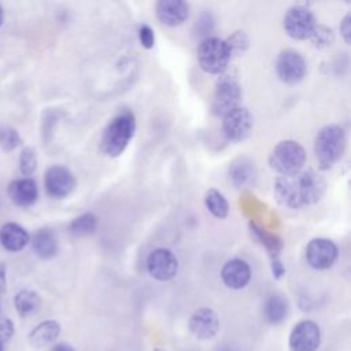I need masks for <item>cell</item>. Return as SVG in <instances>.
<instances>
[{
	"instance_id": "6da1fadb",
	"label": "cell",
	"mask_w": 351,
	"mask_h": 351,
	"mask_svg": "<svg viewBox=\"0 0 351 351\" xmlns=\"http://www.w3.org/2000/svg\"><path fill=\"white\" fill-rule=\"evenodd\" d=\"M326 182L322 176L314 170L299 171L291 176H281L274 182L276 200L289 208L317 203L325 193Z\"/></svg>"
},
{
	"instance_id": "7a4b0ae2",
	"label": "cell",
	"mask_w": 351,
	"mask_h": 351,
	"mask_svg": "<svg viewBox=\"0 0 351 351\" xmlns=\"http://www.w3.org/2000/svg\"><path fill=\"white\" fill-rule=\"evenodd\" d=\"M134 130V115L130 111H123L118 114L106 126L100 140V149L107 156H119L132 140Z\"/></svg>"
},
{
	"instance_id": "3957f363",
	"label": "cell",
	"mask_w": 351,
	"mask_h": 351,
	"mask_svg": "<svg viewBox=\"0 0 351 351\" xmlns=\"http://www.w3.org/2000/svg\"><path fill=\"white\" fill-rule=\"evenodd\" d=\"M346 148L344 130L337 125L324 126L315 136L314 152L321 169H330L343 155Z\"/></svg>"
},
{
	"instance_id": "277c9868",
	"label": "cell",
	"mask_w": 351,
	"mask_h": 351,
	"mask_svg": "<svg viewBox=\"0 0 351 351\" xmlns=\"http://www.w3.org/2000/svg\"><path fill=\"white\" fill-rule=\"evenodd\" d=\"M304 162V148L295 140L280 141L269 156L270 167L281 176H291L302 171Z\"/></svg>"
},
{
	"instance_id": "5b68a950",
	"label": "cell",
	"mask_w": 351,
	"mask_h": 351,
	"mask_svg": "<svg viewBox=\"0 0 351 351\" xmlns=\"http://www.w3.org/2000/svg\"><path fill=\"white\" fill-rule=\"evenodd\" d=\"M230 60V53L223 40L218 37H206L197 48V62L203 71L208 74H221Z\"/></svg>"
},
{
	"instance_id": "8992f818",
	"label": "cell",
	"mask_w": 351,
	"mask_h": 351,
	"mask_svg": "<svg viewBox=\"0 0 351 351\" xmlns=\"http://www.w3.org/2000/svg\"><path fill=\"white\" fill-rule=\"evenodd\" d=\"M241 89L237 80L232 75H222L215 84L213 97V112L217 117H225L239 107Z\"/></svg>"
},
{
	"instance_id": "52a82bcc",
	"label": "cell",
	"mask_w": 351,
	"mask_h": 351,
	"mask_svg": "<svg viewBox=\"0 0 351 351\" xmlns=\"http://www.w3.org/2000/svg\"><path fill=\"white\" fill-rule=\"evenodd\" d=\"M284 30L295 40L310 38L317 22L314 14L304 5L291 7L284 16Z\"/></svg>"
},
{
	"instance_id": "ba28073f",
	"label": "cell",
	"mask_w": 351,
	"mask_h": 351,
	"mask_svg": "<svg viewBox=\"0 0 351 351\" xmlns=\"http://www.w3.org/2000/svg\"><path fill=\"white\" fill-rule=\"evenodd\" d=\"M276 71L282 82L295 85L306 75L307 63L299 52L293 49H285L277 56Z\"/></svg>"
},
{
	"instance_id": "9c48e42d",
	"label": "cell",
	"mask_w": 351,
	"mask_h": 351,
	"mask_svg": "<svg viewBox=\"0 0 351 351\" xmlns=\"http://www.w3.org/2000/svg\"><path fill=\"white\" fill-rule=\"evenodd\" d=\"M321 344V329L311 319L298 322L289 335L292 351H317Z\"/></svg>"
},
{
	"instance_id": "30bf717a",
	"label": "cell",
	"mask_w": 351,
	"mask_h": 351,
	"mask_svg": "<svg viewBox=\"0 0 351 351\" xmlns=\"http://www.w3.org/2000/svg\"><path fill=\"white\" fill-rule=\"evenodd\" d=\"M147 270L158 281H169L178 271V261L167 248H156L147 258Z\"/></svg>"
},
{
	"instance_id": "8fae6325",
	"label": "cell",
	"mask_w": 351,
	"mask_h": 351,
	"mask_svg": "<svg viewBox=\"0 0 351 351\" xmlns=\"http://www.w3.org/2000/svg\"><path fill=\"white\" fill-rule=\"evenodd\" d=\"M252 115L244 107H237L223 117L222 130L228 140L239 143L245 140L252 130Z\"/></svg>"
},
{
	"instance_id": "7c38bea8",
	"label": "cell",
	"mask_w": 351,
	"mask_h": 351,
	"mask_svg": "<svg viewBox=\"0 0 351 351\" xmlns=\"http://www.w3.org/2000/svg\"><path fill=\"white\" fill-rule=\"evenodd\" d=\"M337 258L336 244L324 237L313 239L306 247L307 263L317 270H324L330 267Z\"/></svg>"
},
{
	"instance_id": "4fadbf2b",
	"label": "cell",
	"mask_w": 351,
	"mask_h": 351,
	"mask_svg": "<svg viewBox=\"0 0 351 351\" xmlns=\"http://www.w3.org/2000/svg\"><path fill=\"white\" fill-rule=\"evenodd\" d=\"M44 184L45 191L51 197L63 199L73 192L75 180L69 169L63 166H52L45 173Z\"/></svg>"
},
{
	"instance_id": "5bb4252c",
	"label": "cell",
	"mask_w": 351,
	"mask_h": 351,
	"mask_svg": "<svg viewBox=\"0 0 351 351\" xmlns=\"http://www.w3.org/2000/svg\"><path fill=\"white\" fill-rule=\"evenodd\" d=\"M189 330L199 340H210L219 330V318L213 308H197L189 318Z\"/></svg>"
},
{
	"instance_id": "9a60e30c",
	"label": "cell",
	"mask_w": 351,
	"mask_h": 351,
	"mask_svg": "<svg viewBox=\"0 0 351 351\" xmlns=\"http://www.w3.org/2000/svg\"><path fill=\"white\" fill-rule=\"evenodd\" d=\"M221 278L228 288L241 289L251 280V267L243 259H230L222 266Z\"/></svg>"
},
{
	"instance_id": "2e32d148",
	"label": "cell",
	"mask_w": 351,
	"mask_h": 351,
	"mask_svg": "<svg viewBox=\"0 0 351 351\" xmlns=\"http://www.w3.org/2000/svg\"><path fill=\"white\" fill-rule=\"evenodd\" d=\"M189 14L188 3L182 0H160L156 3V16L166 26H178Z\"/></svg>"
},
{
	"instance_id": "e0dca14e",
	"label": "cell",
	"mask_w": 351,
	"mask_h": 351,
	"mask_svg": "<svg viewBox=\"0 0 351 351\" xmlns=\"http://www.w3.org/2000/svg\"><path fill=\"white\" fill-rule=\"evenodd\" d=\"M8 196L16 206L29 207L34 204L38 197L37 184L30 177L14 180L8 185Z\"/></svg>"
},
{
	"instance_id": "ac0fdd59",
	"label": "cell",
	"mask_w": 351,
	"mask_h": 351,
	"mask_svg": "<svg viewBox=\"0 0 351 351\" xmlns=\"http://www.w3.org/2000/svg\"><path fill=\"white\" fill-rule=\"evenodd\" d=\"M29 240L30 237L26 229L15 222L4 223L0 228V244L7 251L18 252L27 245Z\"/></svg>"
},
{
	"instance_id": "d6986e66",
	"label": "cell",
	"mask_w": 351,
	"mask_h": 351,
	"mask_svg": "<svg viewBox=\"0 0 351 351\" xmlns=\"http://www.w3.org/2000/svg\"><path fill=\"white\" fill-rule=\"evenodd\" d=\"M60 335V325L55 319H47L36 325L29 333V343L33 347L41 348L52 344Z\"/></svg>"
},
{
	"instance_id": "ffe728a7",
	"label": "cell",
	"mask_w": 351,
	"mask_h": 351,
	"mask_svg": "<svg viewBox=\"0 0 351 351\" xmlns=\"http://www.w3.org/2000/svg\"><path fill=\"white\" fill-rule=\"evenodd\" d=\"M255 177L256 173L254 163L247 158H239L234 162H232L229 167V178L236 188L251 186L255 181Z\"/></svg>"
},
{
	"instance_id": "44dd1931",
	"label": "cell",
	"mask_w": 351,
	"mask_h": 351,
	"mask_svg": "<svg viewBox=\"0 0 351 351\" xmlns=\"http://www.w3.org/2000/svg\"><path fill=\"white\" fill-rule=\"evenodd\" d=\"M32 245H33L34 252L43 259H51L58 252L56 236L48 228H43L34 233Z\"/></svg>"
},
{
	"instance_id": "7402d4cb",
	"label": "cell",
	"mask_w": 351,
	"mask_h": 351,
	"mask_svg": "<svg viewBox=\"0 0 351 351\" xmlns=\"http://www.w3.org/2000/svg\"><path fill=\"white\" fill-rule=\"evenodd\" d=\"M41 304L38 293L30 289H22L14 296V306L21 317H29L34 314Z\"/></svg>"
},
{
	"instance_id": "603a6c76",
	"label": "cell",
	"mask_w": 351,
	"mask_h": 351,
	"mask_svg": "<svg viewBox=\"0 0 351 351\" xmlns=\"http://www.w3.org/2000/svg\"><path fill=\"white\" fill-rule=\"evenodd\" d=\"M288 315V302L281 295H271L265 304V317L273 324H281Z\"/></svg>"
},
{
	"instance_id": "cb8c5ba5",
	"label": "cell",
	"mask_w": 351,
	"mask_h": 351,
	"mask_svg": "<svg viewBox=\"0 0 351 351\" xmlns=\"http://www.w3.org/2000/svg\"><path fill=\"white\" fill-rule=\"evenodd\" d=\"M204 204H206L207 210L215 218H219V219L226 218V215L229 213V203H228V200L225 199V196L219 191H217L214 188H211V189H208L206 192V195H204Z\"/></svg>"
},
{
	"instance_id": "d4e9b609",
	"label": "cell",
	"mask_w": 351,
	"mask_h": 351,
	"mask_svg": "<svg viewBox=\"0 0 351 351\" xmlns=\"http://www.w3.org/2000/svg\"><path fill=\"white\" fill-rule=\"evenodd\" d=\"M97 228V219L92 213H85L77 218H74L69 226V230L73 236L85 237L95 233Z\"/></svg>"
},
{
	"instance_id": "484cf974",
	"label": "cell",
	"mask_w": 351,
	"mask_h": 351,
	"mask_svg": "<svg viewBox=\"0 0 351 351\" xmlns=\"http://www.w3.org/2000/svg\"><path fill=\"white\" fill-rule=\"evenodd\" d=\"M251 232H252V233L258 237V240L266 247V250L270 252V255H271L273 258H277V255H278V252H280V250H281V247H282L280 239L276 237V236H273V234H270V233H267V232H265V230H262L261 228H258L256 225H252V223H251ZM273 258H271V259H273Z\"/></svg>"
},
{
	"instance_id": "4316f807",
	"label": "cell",
	"mask_w": 351,
	"mask_h": 351,
	"mask_svg": "<svg viewBox=\"0 0 351 351\" xmlns=\"http://www.w3.org/2000/svg\"><path fill=\"white\" fill-rule=\"evenodd\" d=\"M310 40L313 41V44L318 48H325L332 45L333 40H335V34L333 30L325 25H315Z\"/></svg>"
},
{
	"instance_id": "83f0119b",
	"label": "cell",
	"mask_w": 351,
	"mask_h": 351,
	"mask_svg": "<svg viewBox=\"0 0 351 351\" xmlns=\"http://www.w3.org/2000/svg\"><path fill=\"white\" fill-rule=\"evenodd\" d=\"M21 144V136L18 130L10 126H0V148L4 151H12Z\"/></svg>"
},
{
	"instance_id": "f1b7e54d",
	"label": "cell",
	"mask_w": 351,
	"mask_h": 351,
	"mask_svg": "<svg viewBox=\"0 0 351 351\" xmlns=\"http://www.w3.org/2000/svg\"><path fill=\"white\" fill-rule=\"evenodd\" d=\"M248 37L244 32H234L226 41V47H228V51L230 53V58L233 55H240L243 53L247 48H248Z\"/></svg>"
},
{
	"instance_id": "f546056e",
	"label": "cell",
	"mask_w": 351,
	"mask_h": 351,
	"mask_svg": "<svg viewBox=\"0 0 351 351\" xmlns=\"http://www.w3.org/2000/svg\"><path fill=\"white\" fill-rule=\"evenodd\" d=\"M37 166V155L32 147H26L22 149L19 156V170L23 176H30L36 170Z\"/></svg>"
},
{
	"instance_id": "4dcf8cb0",
	"label": "cell",
	"mask_w": 351,
	"mask_h": 351,
	"mask_svg": "<svg viewBox=\"0 0 351 351\" xmlns=\"http://www.w3.org/2000/svg\"><path fill=\"white\" fill-rule=\"evenodd\" d=\"M138 38H140V43H141V45L144 48L149 49V48L154 47L155 34H154V30L148 25L140 26V29H138Z\"/></svg>"
},
{
	"instance_id": "1f68e13d",
	"label": "cell",
	"mask_w": 351,
	"mask_h": 351,
	"mask_svg": "<svg viewBox=\"0 0 351 351\" xmlns=\"http://www.w3.org/2000/svg\"><path fill=\"white\" fill-rule=\"evenodd\" d=\"M14 322L10 318H0V340L5 344L14 335Z\"/></svg>"
},
{
	"instance_id": "d6a6232c",
	"label": "cell",
	"mask_w": 351,
	"mask_h": 351,
	"mask_svg": "<svg viewBox=\"0 0 351 351\" xmlns=\"http://www.w3.org/2000/svg\"><path fill=\"white\" fill-rule=\"evenodd\" d=\"M340 34L344 38V41L348 44L351 38V15L346 14L343 21L340 22Z\"/></svg>"
},
{
	"instance_id": "836d02e7",
	"label": "cell",
	"mask_w": 351,
	"mask_h": 351,
	"mask_svg": "<svg viewBox=\"0 0 351 351\" xmlns=\"http://www.w3.org/2000/svg\"><path fill=\"white\" fill-rule=\"evenodd\" d=\"M271 273L276 278H281L282 274L285 273V267L282 266L281 261L278 258H273L271 259Z\"/></svg>"
},
{
	"instance_id": "e575fe53",
	"label": "cell",
	"mask_w": 351,
	"mask_h": 351,
	"mask_svg": "<svg viewBox=\"0 0 351 351\" xmlns=\"http://www.w3.org/2000/svg\"><path fill=\"white\" fill-rule=\"evenodd\" d=\"M7 288V280H5V267L0 263V293H3Z\"/></svg>"
},
{
	"instance_id": "d590c367",
	"label": "cell",
	"mask_w": 351,
	"mask_h": 351,
	"mask_svg": "<svg viewBox=\"0 0 351 351\" xmlns=\"http://www.w3.org/2000/svg\"><path fill=\"white\" fill-rule=\"evenodd\" d=\"M49 351H75L70 344H66V343H58L55 344Z\"/></svg>"
},
{
	"instance_id": "8d00e7d4",
	"label": "cell",
	"mask_w": 351,
	"mask_h": 351,
	"mask_svg": "<svg viewBox=\"0 0 351 351\" xmlns=\"http://www.w3.org/2000/svg\"><path fill=\"white\" fill-rule=\"evenodd\" d=\"M3 18H4V12H3V8H1V5H0V26H1V23H3Z\"/></svg>"
},
{
	"instance_id": "74e56055",
	"label": "cell",
	"mask_w": 351,
	"mask_h": 351,
	"mask_svg": "<svg viewBox=\"0 0 351 351\" xmlns=\"http://www.w3.org/2000/svg\"><path fill=\"white\" fill-rule=\"evenodd\" d=\"M0 351H4V343L0 340Z\"/></svg>"
},
{
	"instance_id": "f35d334b",
	"label": "cell",
	"mask_w": 351,
	"mask_h": 351,
	"mask_svg": "<svg viewBox=\"0 0 351 351\" xmlns=\"http://www.w3.org/2000/svg\"><path fill=\"white\" fill-rule=\"evenodd\" d=\"M154 351H167V350H163V348H155Z\"/></svg>"
},
{
	"instance_id": "ab89813d",
	"label": "cell",
	"mask_w": 351,
	"mask_h": 351,
	"mask_svg": "<svg viewBox=\"0 0 351 351\" xmlns=\"http://www.w3.org/2000/svg\"><path fill=\"white\" fill-rule=\"evenodd\" d=\"M221 351H232V350H221Z\"/></svg>"
}]
</instances>
